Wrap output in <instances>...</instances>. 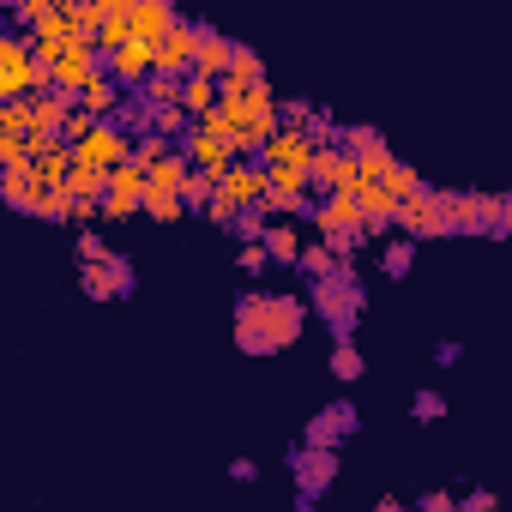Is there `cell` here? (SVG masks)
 I'll return each mask as SVG.
<instances>
[{"instance_id":"obj_1","label":"cell","mask_w":512,"mask_h":512,"mask_svg":"<svg viewBox=\"0 0 512 512\" xmlns=\"http://www.w3.org/2000/svg\"><path fill=\"white\" fill-rule=\"evenodd\" d=\"M302 320H308V302L253 290V296L235 302V350L241 356H278L302 338Z\"/></svg>"},{"instance_id":"obj_2","label":"cell","mask_w":512,"mask_h":512,"mask_svg":"<svg viewBox=\"0 0 512 512\" xmlns=\"http://www.w3.org/2000/svg\"><path fill=\"white\" fill-rule=\"evenodd\" d=\"M362 302H368V290H362V278H356V260H344L326 284H314L308 290V308L326 320V332H332V344H356V320H362Z\"/></svg>"},{"instance_id":"obj_3","label":"cell","mask_w":512,"mask_h":512,"mask_svg":"<svg viewBox=\"0 0 512 512\" xmlns=\"http://www.w3.org/2000/svg\"><path fill=\"white\" fill-rule=\"evenodd\" d=\"M79 290L91 302H127L139 290V266L127 260V253H115V260H103V266H79Z\"/></svg>"},{"instance_id":"obj_4","label":"cell","mask_w":512,"mask_h":512,"mask_svg":"<svg viewBox=\"0 0 512 512\" xmlns=\"http://www.w3.org/2000/svg\"><path fill=\"white\" fill-rule=\"evenodd\" d=\"M362 428V410L350 404V398H332L326 410H314L308 416V428H302V446H320V452H338L350 434Z\"/></svg>"},{"instance_id":"obj_5","label":"cell","mask_w":512,"mask_h":512,"mask_svg":"<svg viewBox=\"0 0 512 512\" xmlns=\"http://www.w3.org/2000/svg\"><path fill=\"white\" fill-rule=\"evenodd\" d=\"M284 464H290L296 494H314V500H320V494L338 482V470H344V458H338V452H320V446H290Z\"/></svg>"},{"instance_id":"obj_6","label":"cell","mask_w":512,"mask_h":512,"mask_svg":"<svg viewBox=\"0 0 512 512\" xmlns=\"http://www.w3.org/2000/svg\"><path fill=\"white\" fill-rule=\"evenodd\" d=\"M187 31H193V73L199 79H229V67H235V49L241 43H229L217 25H205V19H187Z\"/></svg>"},{"instance_id":"obj_7","label":"cell","mask_w":512,"mask_h":512,"mask_svg":"<svg viewBox=\"0 0 512 512\" xmlns=\"http://www.w3.org/2000/svg\"><path fill=\"white\" fill-rule=\"evenodd\" d=\"M37 43H25L19 31L0 37V97L7 103H25V85H37Z\"/></svg>"},{"instance_id":"obj_8","label":"cell","mask_w":512,"mask_h":512,"mask_svg":"<svg viewBox=\"0 0 512 512\" xmlns=\"http://www.w3.org/2000/svg\"><path fill=\"white\" fill-rule=\"evenodd\" d=\"M398 229H404L410 241H428V235H452V229H446V193L422 187L416 199H404V205H398Z\"/></svg>"},{"instance_id":"obj_9","label":"cell","mask_w":512,"mask_h":512,"mask_svg":"<svg viewBox=\"0 0 512 512\" xmlns=\"http://www.w3.org/2000/svg\"><path fill=\"white\" fill-rule=\"evenodd\" d=\"M314 223H320V241L362 235V199H356V193H332V199L314 205Z\"/></svg>"},{"instance_id":"obj_10","label":"cell","mask_w":512,"mask_h":512,"mask_svg":"<svg viewBox=\"0 0 512 512\" xmlns=\"http://www.w3.org/2000/svg\"><path fill=\"white\" fill-rule=\"evenodd\" d=\"M356 199H362V235H368V241H380V235H386V229L398 223V199H392V193H386L380 181H368V187H362Z\"/></svg>"},{"instance_id":"obj_11","label":"cell","mask_w":512,"mask_h":512,"mask_svg":"<svg viewBox=\"0 0 512 512\" xmlns=\"http://www.w3.org/2000/svg\"><path fill=\"white\" fill-rule=\"evenodd\" d=\"M416 247H422V241H410V235L380 241V278H386V284H404V278L416 272Z\"/></svg>"},{"instance_id":"obj_12","label":"cell","mask_w":512,"mask_h":512,"mask_svg":"<svg viewBox=\"0 0 512 512\" xmlns=\"http://www.w3.org/2000/svg\"><path fill=\"white\" fill-rule=\"evenodd\" d=\"M260 247L272 253V266H296V260H302V247H308V241L296 235V223H290V217H278V223L266 229V241H260Z\"/></svg>"},{"instance_id":"obj_13","label":"cell","mask_w":512,"mask_h":512,"mask_svg":"<svg viewBox=\"0 0 512 512\" xmlns=\"http://www.w3.org/2000/svg\"><path fill=\"white\" fill-rule=\"evenodd\" d=\"M338 266H344V260H338V253H332L326 241H308V247H302V260H296V272L308 278V290H314V284H326Z\"/></svg>"},{"instance_id":"obj_14","label":"cell","mask_w":512,"mask_h":512,"mask_svg":"<svg viewBox=\"0 0 512 512\" xmlns=\"http://www.w3.org/2000/svg\"><path fill=\"white\" fill-rule=\"evenodd\" d=\"M326 374H332L338 386H356V380L368 374V362H362V350H356V344H332V356H326Z\"/></svg>"},{"instance_id":"obj_15","label":"cell","mask_w":512,"mask_h":512,"mask_svg":"<svg viewBox=\"0 0 512 512\" xmlns=\"http://www.w3.org/2000/svg\"><path fill=\"white\" fill-rule=\"evenodd\" d=\"M380 187H386V193H392V199H398V205H404V199H416V193H422V187H428V181H422V175H416V169H410V163H392V169H386V175H380Z\"/></svg>"},{"instance_id":"obj_16","label":"cell","mask_w":512,"mask_h":512,"mask_svg":"<svg viewBox=\"0 0 512 512\" xmlns=\"http://www.w3.org/2000/svg\"><path fill=\"white\" fill-rule=\"evenodd\" d=\"M187 175H193V163L175 151V157H163V163L151 169V187H163V193H181V187H187Z\"/></svg>"},{"instance_id":"obj_17","label":"cell","mask_w":512,"mask_h":512,"mask_svg":"<svg viewBox=\"0 0 512 512\" xmlns=\"http://www.w3.org/2000/svg\"><path fill=\"white\" fill-rule=\"evenodd\" d=\"M73 253H79V266H103V260H115V247H109V241H103L97 229H79Z\"/></svg>"},{"instance_id":"obj_18","label":"cell","mask_w":512,"mask_h":512,"mask_svg":"<svg viewBox=\"0 0 512 512\" xmlns=\"http://www.w3.org/2000/svg\"><path fill=\"white\" fill-rule=\"evenodd\" d=\"M187 205H181V193H163V187H151L145 193V217H157V223H175Z\"/></svg>"},{"instance_id":"obj_19","label":"cell","mask_w":512,"mask_h":512,"mask_svg":"<svg viewBox=\"0 0 512 512\" xmlns=\"http://www.w3.org/2000/svg\"><path fill=\"white\" fill-rule=\"evenodd\" d=\"M410 416H416L422 428H428V422H440V416H446V392H434V386H422V392L410 398Z\"/></svg>"},{"instance_id":"obj_20","label":"cell","mask_w":512,"mask_h":512,"mask_svg":"<svg viewBox=\"0 0 512 512\" xmlns=\"http://www.w3.org/2000/svg\"><path fill=\"white\" fill-rule=\"evenodd\" d=\"M410 506H416V512H458V494H452V488H428V494H416Z\"/></svg>"},{"instance_id":"obj_21","label":"cell","mask_w":512,"mask_h":512,"mask_svg":"<svg viewBox=\"0 0 512 512\" xmlns=\"http://www.w3.org/2000/svg\"><path fill=\"white\" fill-rule=\"evenodd\" d=\"M458 512H500V494L494 488H464L458 494Z\"/></svg>"},{"instance_id":"obj_22","label":"cell","mask_w":512,"mask_h":512,"mask_svg":"<svg viewBox=\"0 0 512 512\" xmlns=\"http://www.w3.org/2000/svg\"><path fill=\"white\" fill-rule=\"evenodd\" d=\"M235 266H241V278H260L272 266V253L266 247H235Z\"/></svg>"},{"instance_id":"obj_23","label":"cell","mask_w":512,"mask_h":512,"mask_svg":"<svg viewBox=\"0 0 512 512\" xmlns=\"http://www.w3.org/2000/svg\"><path fill=\"white\" fill-rule=\"evenodd\" d=\"M434 362H440V368H458V362H464V344H458V338H440V344H434Z\"/></svg>"},{"instance_id":"obj_24","label":"cell","mask_w":512,"mask_h":512,"mask_svg":"<svg viewBox=\"0 0 512 512\" xmlns=\"http://www.w3.org/2000/svg\"><path fill=\"white\" fill-rule=\"evenodd\" d=\"M253 476H260V464H253V458H229V482H253Z\"/></svg>"},{"instance_id":"obj_25","label":"cell","mask_w":512,"mask_h":512,"mask_svg":"<svg viewBox=\"0 0 512 512\" xmlns=\"http://www.w3.org/2000/svg\"><path fill=\"white\" fill-rule=\"evenodd\" d=\"M374 512H416V506H404V500H392V494H380V500H374Z\"/></svg>"},{"instance_id":"obj_26","label":"cell","mask_w":512,"mask_h":512,"mask_svg":"<svg viewBox=\"0 0 512 512\" xmlns=\"http://www.w3.org/2000/svg\"><path fill=\"white\" fill-rule=\"evenodd\" d=\"M314 506H320L314 494H296V500H290V512H314Z\"/></svg>"}]
</instances>
